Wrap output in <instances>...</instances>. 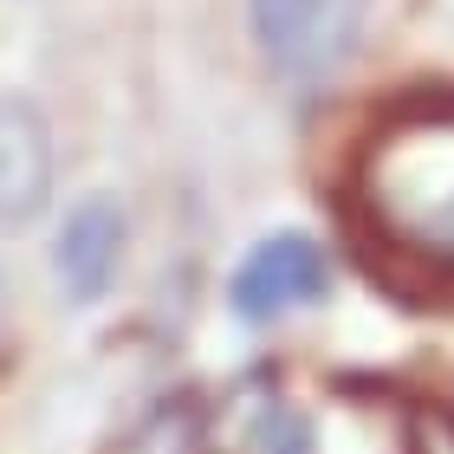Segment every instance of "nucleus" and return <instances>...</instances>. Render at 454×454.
<instances>
[{
	"label": "nucleus",
	"instance_id": "obj_5",
	"mask_svg": "<svg viewBox=\"0 0 454 454\" xmlns=\"http://www.w3.org/2000/svg\"><path fill=\"white\" fill-rule=\"evenodd\" d=\"M52 195V137L46 117L20 98H0V227H27Z\"/></svg>",
	"mask_w": 454,
	"mask_h": 454
},
{
	"label": "nucleus",
	"instance_id": "obj_6",
	"mask_svg": "<svg viewBox=\"0 0 454 454\" xmlns=\"http://www.w3.org/2000/svg\"><path fill=\"white\" fill-rule=\"evenodd\" d=\"M409 454H454V416L448 409H416L409 416Z\"/></svg>",
	"mask_w": 454,
	"mask_h": 454
},
{
	"label": "nucleus",
	"instance_id": "obj_2",
	"mask_svg": "<svg viewBox=\"0 0 454 454\" xmlns=\"http://www.w3.org/2000/svg\"><path fill=\"white\" fill-rule=\"evenodd\" d=\"M357 20H364V0H254L260 46L286 72V85L299 91L325 85L344 66V52L357 46Z\"/></svg>",
	"mask_w": 454,
	"mask_h": 454
},
{
	"label": "nucleus",
	"instance_id": "obj_1",
	"mask_svg": "<svg viewBox=\"0 0 454 454\" xmlns=\"http://www.w3.org/2000/svg\"><path fill=\"white\" fill-rule=\"evenodd\" d=\"M357 208L389 247L454 266V111L383 123L357 162Z\"/></svg>",
	"mask_w": 454,
	"mask_h": 454
},
{
	"label": "nucleus",
	"instance_id": "obj_4",
	"mask_svg": "<svg viewBox=\"0 0 454 454\" xmlns=\"http://www.w3.org/2000/svg\"><path fill=\"white\" fill-rule=\"evenodd\" d=\"M123 247H130V221L111 195H85L78 208L59 227V247H52V266H59V286H66L72 305H91L111 293L117 266H123Z\"/></svg>",
	"mask_w": 454,
	"mask_h": 454
},
{
	"label": "nucleus",
	"instance_id": "obj_3",
	"mask_svg": "<svg viewBox=\"0 0 454 454\" xmlns=\"http://www.w3.org/2000/svg\"><path fill=\"white\" fill-rule=\"evenodd\" d=\"M325 286H332V266H325L318 240L273 234V240H260L254 254L240 260V273H234V312L260 325V318L293 312V305L325 299Z\"/></svg>",
	"mask_w": 454,
	"mask_h": 454
}]
</instances>
